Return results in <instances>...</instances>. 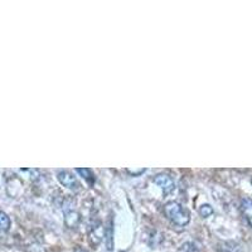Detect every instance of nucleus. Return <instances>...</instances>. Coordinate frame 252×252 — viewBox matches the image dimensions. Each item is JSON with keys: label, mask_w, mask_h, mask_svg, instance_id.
I'll return each instance as SVG.
<instances>
[{"label": "nucleus", "mask_w": 252, "mask_h": 252, "mask_svg": "<svg viewBox=\"0 0 252 252\" xmlns=\"http://www.w3.org/2000/svg\"><path fill=\"white\" fill-rule=\"evenodd\" d=\"M64 222H66V226L68 228H76L81 222L80 213L76 212V211H68L64 215Z\"/></svg>", "instance_id": "obj_5"}, {"label": "nucleus", "mask_w": 252, "mask_h": 252, "mask_svg": "<svg viewBox=\"0 0 252 252\" xmlns=\"http://www.w3.org/2000/svg\"><path fill=\"white\" fill-rule=\"evenodd\" d=\"M198 212H199V215L202 216L203 218H207L209 217V216L213 215V208L209 204H202L201 207H199V209H198Z\"/></svg>", "instance_id": "obj_8"}, {"label": "nucleus", "mask_w": 252, "mask_h": 252, "mask_svg": "<svg viewBox=\"0 0 252 252\" xmlns=\"http://www.w3.org/2000/svg\"><path fill=\"white\" fill-rule=\"evenodd\" d=\"M76 172H77L85 181L89 182V183H94V173H92V170L89 169V168H78V169H76Z\"/></svg>", "instance_id": "obj_6"}, {"label": "nucleus", "mask_w": 252, "mask_h": 252, "mask_svg": "<svg viewBox=\"0 0 252 252\" xmlns=\"http://www.w3.org/2000/svg\"><path fill=\"white\" fill-rule=\"evenodd\" d=\"M241 212L244 215L245 220H247L249 226L252 228V199L251 198H244L241 202Z\"/></svg>", "instance_id": "obj_4"}, {"label": "nucleus", "mask_w": 252, "mask_h": 252, "mask_svg": "<svg viewBox=\"0 0 252 252\" xmlns=\"http://www.w3.org/2000/svg\"><path fill=\"white\" fill-rule=\"evenodd\" d=\"M223 251L224 252H241V249L240 246H238L237 244H235V242H226V244H223Z\"/></svg>", "instance_id": "obj_11"}, {"label": "nucleus", "mask_w": 252, "mask_h": 252, "mask_svg": "<svg viewBox=\"0 0 252 252\" xmlns=\"http://www.w3.org/2000/svg\"><path fill=\"white\" fill-rule=\"evenodd\" d=\"M57 179L63 187L71 189V190H77L78 189V182L76 177L72 173L67 172V170H61L57 173Z\"/></svg>", "instance_id": "obj_3"}, {"label": "nucleus", "mask_w": 252, "mask_h": 252, "mask_svg": "<svg viewBox=\"0 0 252 252\" xmlns=\"http://www.w3.org/2000/svg\"><path fill=\"white\" fill-rule=\"evenodd\" d=\"M73 252H87V251L85 249H81V247H76L75 251H73Z\"/></svg>", "instance_id": "obj_13"}, {"label": "nucleus", "mask_w": 252, "mask_h": 252, "mask_svg": "<svg viewBox=\"0 0 252 252\" xmlns=\"http://www.w3.org/2000/svg\"><path fill=\"white\" fill-rule=\"evenodd\" d=\"M163 233H160V232H154L153 233V238H150V246H153V247H157V246H159V245L161 244V242H163Z\"/></svg>", "instance_id": "obj_9"}, {"label": "nucleus", "mask_w": 252, "mask_h": 252, "mask_svg": "<svg viewBox=\"0 0 252 252\" xmlns=\"http://www.w3.org/2000/svg\"><path fill=\"white\" fill-rule=\"evenodd\" d=\"M10 224H12V222H10V218L8 217V215L5 212L0 213V226H1V231L6 232L10 228Z\"/></svg>", "instance_id": "obj_7"}, {"label": "nucleus", "mask_w": 252, "mask_h": 252, "mask_svg": "<svg viewBox=\"0 0 252 252\" xmlns=\"http://www.w3.org/2000/svg\"><path fill=\"white\" fill-rule=\"evenodd\" d=\"M153 182L163 189V192L165 195L170 194V193L175 189L174 181H173V178L168 174H157L153 178Z\"/></svg>", "instance_id": "obj_2"}, {"label": "nucleus", "mask_w": 252, "mask_h": 252, "mask_svg": "<svg viewBox=\"0 0 252 252\" xmlns=\"http://www.w3.org/2000/svg\"><path fill=\"white\" fill-rule=\"evenodd\" d=\"M145 172L146 169H126V173L129 175H132V177H139Z\"/></svg>", "instance_id": "obj_12"}, {"label": "nucleus", "mask_w": 252, "mask_h": 252, "mask_svg": "<svg viewBox=\"0 0 252 252\" xmlns=\"http://www.w3.org/2000/svg\"><path fill=\"white\" fill-rule=\"evenodd\" d=\"M181 252H199V250L193 242H184L181 246Z\"/></svg>", "instance_id": "obj_10"}, {"label": "nucleus", "mask_w": 252, "mask_h": 252, "mask_svg": "<svg viewBox=\"0 0 252 252\" xmlns=\"http://www.w3.org/2000/svg\"><path fill=\"white\" fill-rule=\"evenodd\" d=\"M164 215L174 224L184 227L190 222V213L184 206L178 202H168L164 206Z\"/></svg>", "instance_id": "obj_1"}]
</instances>
